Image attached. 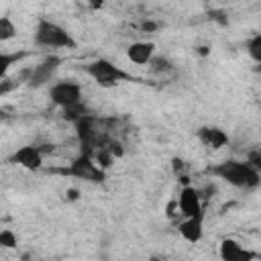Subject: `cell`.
I'll list each match as a JSON object with an SVG mask.
<instances>
[{
  "label": "cell",
  "instance_id": "obj_14",
  "mask_svg": "<svg viewBox=\"0 0 261 261\" xmlns=\"http://www.w3.org/2000/svg\"><path fill=\"white\" fill-rule=\"evenodd\" d=\"M90 157L94 159V163L100 167V169H108V167H112V163H114V157L108 153V149L106 147H98V149H94L92 153H90Z\"/></svg>",
  "mask_w": 261,
  "mask_h": 261
},
{
  "label": "cell",
  "instance_id": "obj_25",
  "mask_svg": "<svg viewBox=\"0 0 261 261\" xmlns=\"http://www.w3.org/2000/svg\"><path fill=\"white\" fill-rule=\"evenodd\" d=\"M139 29H141V31H145V33H151V31H155V29H157V22H151V20H143V22L139 24Z\"/></svg>",
  "mask_w": 261,
  "mask_h": 261
},
{
  "label": "cell",
  "instance_id": "obj_8",
  "mask_svg": "<svg viewBox=\"0 0 261 261\" xmlns=\"http://www.w3.org/2000/svg\"><path fill=\"white\" fill-rule=\"evenodd\" d=\"M10 161L20 165V167H24V169H29V171H37L43 165V153L39 151L37 145H24V147H20V149H16L12 153Z\"/></svg>",
  "mask_w": 261,
  "mask_h": 261
},
{
  "label": "cell",
  "instance_id": "obj_13",
  "mask_svg": "<svg viewBox=\"0 0 261 261\" xmlns=\"http://www.w3.org/2000/svg\"><path fill=\"white\" fill-rule=\"evenodd\" d=\"M29 53L27 51H14V53H6V51H0V80L6 77V73L10 71V67L14 63H18L20 59H24Z\"/></svg>",
  "mask_w": 261,
  "mask_h": 261
},
{
  "label": "cell",
  "instance_id": "obj_12",
  "mask_svg": "<svg viewBox=\"0 0 261 261\" xmlns=\"http://www.w3.org/2000/svg\"><path fill=\"white\" fill-rule=\"evenodd\" d=\"M179 234L188 241V243H198L204 234V226H202V216H188L179 222L177 226Z\"/></svg>",
  "mask_w": 261,
  "mask_h": 261
},
{
  "label": "cell",
  "instance_id": "obj_27",
  "mask_svg": "<svg viewBox=\"0 0 261 261\" xmlns=\"http://www.w3.org/2000/svg\"><path fill=\"white\" fill-rule=\"evenodd\" d=\"M65 196H67V200H71V202H73V200H77V196H80V192H77L75 188H69V190L65 192Z\"/></svg>",
  "mask_w": 261,
  "mask_h": 261
},
{
  "label": "cell",
  "instance_id": "obj_6",
  "mask_svg": "<svg viewBox=\"0 0 261 261\" xmlns=\"http://www.w3.org/2000/svg\"><path fill=\"white\" fill-rule=\"evenodd\" d=\"M59 65H61V57H57V55L45 57L39 65H35V67L29 71V77H27L29 86H31V88H41V86H45L47 82H51V77L55 75V71L59 69Z\"/></svg>",
  "mask_w": 261,
  "mask_h": 261
},
{
  "label": "cell",
  "instance_id": "obj_1",
  "mask_svg": "<svg viewBox=\"0 0 261 261\" xmlns=\"http://www.w3.org/2000/svg\"><path fill=\"white\" fill-rule=\"evenodd\" d=\"M210 173L216 175L218 179L234 186V188H243V190H253L259 186V169H255L251 163L247 161H222L214 167H210Z\"/></svg>",
  "mask_w": 261,
  "mask_h": 261
},
{
  "label": "cell",
  "instance_id": "obj_7",
  "mask_svg": "<svg viewBox=\"0 0 261 261\" xmlns=\"http://www.w3.org/2000/svg\"><path fill=\"white\" fill-rule=\"evenodd\" d=\"M177 206H179V214L184 218L188 216H204L202 212V200H200V194L194 186L186 184L179 192V198H177Z\"/></svg>",
  "mask_w": 261,
  "mask_h": 261
},
{
  "label": "cell",
  "instance_id": "obj_20",
  "mask_svg": "<svg viewBox=\"0 0 261 261\" xmlns=\"http://www.w3.org/2000/svg\"><path fill=\"white\" fill-rule=\"evenodd\" d=\"M104 147L108 149V153H110L114 159H118V157H122V155H124V147H122V143H120V141H116V139H108V141L104 143Z\"/></svg>",
  "mask_w": 261,
  "mask_h": 261
},
{
  "label": "cell",
  "instance_id": "obj_23",
  "mask_svg": "<svg viewBox=\"0 0 261 261\" xmlns=\"http://www.w3.org/2000/svg\"><path fill=\"white\" fill-rule=\"evenodd\" d=\"M247 163H251L255 169H259V167H261V153H259V151H253V153L249 155Z\"/></svg>",
  "mask_w": 261,
  "mask_h": 261
},
{
  "label": "cell",
  "instance_id": "obj_28",
  "mask_svg": "<svg viewBox=\"0 0 261 261\" xmlns=\"http://www.w3.org/2000/svg\"><path fill=\"white\" fill-rule=\"evenodd\" d=\"M198 53H200V55H206V53H208V47H198Z\"/></svg>",
  "mask_w": 261,
  "mask_h": 261
},
{
  "label": "cell",
  "instance_id": "obj_17",
  "mask_svg": "<svg viewBox=\"0 0 261 261\" xmlns=\"http://www.w3.org/2000/svg\"><path fill=\"white\" fill-rule=\"evenodd\" d=\"M147 65H149V69H151L153 73H167V71L173 69L171 61H169L167 57H161V55H153Z\"/></svg>",
  "mask_w": 261,
  "mask_h": 261
},
{
  "label": "cell",
  "instance_id": "obj_18",
  "mask_svg": "<svg viewBox=\"0 0 261 261\" xmlns=\"http://www.w3.org/2000/svg\"><path fill=\"white\" fill-rule=\"evenodd\" d=\"M247 53L251 55V59H253L255 63L261 61V35H253V37L249 39V43H247Z\"/></svg>",
  "mask_w": 261,
  "mask_h": 261
},
{
  "label": "cell",
  "instance_id": "obj_4",
  "mask_svg": "<svg viewBox=\"0 0 261 261\" xmlns=\"http://www.w3.org/2000/svg\"><path fill=\"white\" fill-rule=\"evenodd\" d=\"M63 173L73 175V177L84 179V181H94V184H100V181L106 179V171L100 169V167L94 163V159H92L90 155H86V153H82L80 157H75V159L69 163V167L63 169Z\"/></svg>",
  "mask_w": 261,
  "mask_h": 261
},
{
  "label": "cell",
  "instance_id": "obj_9",
  "mask_svg": "<svg viewBox=\"0 0 261 261\" xmlns=\"http://www.w3.org/2000/svg\"><path fill=\"white\" fill-rule=\"evenodd\" d=\"M196 137L204 147H208L212 151H218L224 145H228V135L218 126H200L196 130Z\"/></svg>",
  "mask_w": 261,
  "mask_h": 261
},
{
  "label": "cell",
  "instance_id": "obj_16",
  "mask_svg": "<svg viewBox=\"0 0 261 261\" xmlns=\"http://www.w3.org/2000/svg\"><path fill=\"white\" fill-rule=\"evenodd\" d=\"M61 110H63V118H65V120H71V122H75V120L82 118L84 114H90L88 108H86V104H84L82 100L75 102V104H69V106L61 108Z\"/></svg>",
  "mask_w": 261,
  "mask_h": 261
},
{
  "label": "cell",
  "instance_id": "obj_22",
  "mask_svg": "<svg viewBox=\"0 0 261 261\" xmlns=\"http://www.w3.org/2000/svg\"><path fill=\"white\" fill-rule=\"evenodd\" d=\"M171 169H173V173H175V175L186 173V161H184V159H179V157H173V159H171Z\"/></svg>",
  "mask_w": 261,
  "mask_h": 261
},
{
  "label": "cell",
  "instance_id": "obj_10",
  "mask_svg": "<svg viewBox=\"0 0 261 261\" xmlns=\"http://www.w3.org/2000/svg\"><path fill=\"white\" fill-rule=\"evenodd\" d=\"M218 255L220 259L224 261H249V259H255L257 253H251V251H245L243 245L234 239H224L220 243V249H218Z\"/></svg>",
  "mask_w": 261,
  "mask_h": 261
},
{
  "label": "cell",
  "instance_id": "obj_2",
  "mask_svg": "<svg viewBox=\"0 0 261 261\" xmlns=\"http://www.w3.org/2000/svg\"><path fill=\"white\" fill-rule=\"evenodd\" d=\"M35 43L41 47H49V49H71L75 47V41L71 39V35L67 33V29H63L61 24L41 18L37 22L35 29Z\"/></svg>",
  "mask_w": 261,
  "mask_h": 261
},
{
  "label": "cell",
  "instance_id": "obj_5",
  "mask_svg": "<svg viewBox=\"0 0 261 261\" xmlns=\"http://www.w3.org/2000/svg\"><path fill=\"white\" fill-rule=\"evenodd\" d=\"M49 98L55 106L65 108L69 104H75L82 100V86L77 82L71 80H63V82H55L49 88Z\"/></svg>",
  "mask_w": 261,
  "mask_h": 261
},
{
  "label": "cell",
  "instance_id": "obj_26",
  "mask_svg": "<svg viewBox=\"0 0 261 261\" xmlns=\"http://www.w3.org/2000/svg\"><path fill=\"white\" fill-rule=\"evenodd\" d=\"M86 2H88V6H90L92 10H98V8L104 6V0H86Z\"/></svg>",
  "mask_w": 261,
  "mask_h": 261
},
{
  "label": "cell",
  "instance_id": "obj_24",
  "mask_svg": "<svg viewBox=\"0 0 261 261\" xmlns=\"http://www.w3.org/2000/svg\"><path fill=\"white\" fill-rule=\"evenodd\" d=\"M167 216H169V218L179 216V206H177V200H173V202H169V204H167Z\"/></svg>",
  "mask_w": 261,
  "mask_h": 261
},
{
  "label": "cell",
  "instance_id": "obj_3",
  "mask_svg": "<svg viewBox=\"0 0 261 261\" xmlns=\"http://www.w3.org/2000/svg\"><path fill=\"white\" fill-rule=\"evenodd\" d=\"M86 73L102 88H114L118 86L120 82H126V80H133L126 71H122L118 65H114L112 61L108 59H96L92 63L86 65Z\"/></svg>",
  "mask_w": 261,
  "mask_h": 261
},
{
  "label": "cell",
  "instance_id": "obj_21",
  "mask_svg": "<svg viewBox=\"0 0 261 261\" xmlns=\"http://www.w3.org/2000/svg\"><path fill=\"white\" fill-rule=\"evenodd\" d=\"M18 80H14V77H2L0 80V96H4V94H10L12 90H16L18 88Z\"/></svg>",
  "mask_w": 261,
  "mask_h": 261
},
{
  "label": "cell",
  "instance_id": "obj_19",
  "mask_svg": "<svg viewBox=\"0 0 261 261\" xmlns=\"http://www.w3.org/2000/svg\"><path fill=\"white\" fill-rule=\"evenodd\" d=\"M16 243H18V239H16V234H14L10 228L0 230V247H4V249H14Z\"/></svg>",
  "mask_w": 261,
  "mask_h": 261
},
{
  "label": "cell",
  "instance_id": "obj_11",
  "mask_svg": "<svg viewBox=\"0 0 261 261\" xmlns=\"http://www.w3.org/2000/svg\"><path fill=\"white\" fill-rule=\"evenodd\" d=\"M153 55H155V45L151 41H137V43H130L126 49V57L135 65H147Z\"/></svg>",
  "mask_w": 261,
  "mask_h": 261
},
{
  "label": "cell",
  "instance_id": "obj_15",
  "mask_svg": "<svg viewBox=\"0 0 261 261\" xmlns=\"http://www.w3.org/2000/svg\"><path fill=\"white\" fill-rule=\"evenodd\" d=\"M18 33L14 20L10 16H0V43H6L10 39H14Z\"/></svg>",
  "mask_w": 261,
  "mask_h": 261
}]
</instances>
